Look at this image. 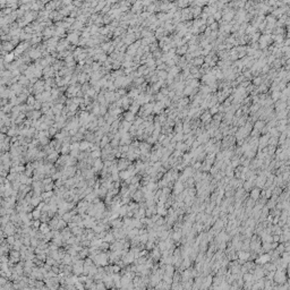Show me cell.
I'll list each match as a JSON object with an SVG mask.
<instances>
[{
  "instance_id": "cell-5",
  "label": "cell",
  "mask_w": 290,
  "mask_h": 290,
  "mask_svg": "<svg viewBox=\"0 0 290 290\" xmlns=\"http://www.w3.org/2000/svg\"><path fill=\"white\" fill-rule=\"evenodd\" d=\"M268 136H264L260 139V143H258V147L260 149H263V147H266L268 146Z\"/></svg>"
},
{
  "instance_id": "cell-1",
  "label": "cell",
  "mask_w": 290,
  "mask_h": 290,
  "mask_svg": "<svg viewBox=\"0 0 290 290\" xmlns=\"http://www.w3.org/2000/svg\"><path fill=\"white\" fill-rule=\"evenodd\" d=\"M287 270H279L276 268V272H274V276H273V281H276L279 284H283V283L287 282V273H286Z\"/></svg>"
},
{
  "instance_id": "cell-4",
  "label": "cell",
  "mask_w": 290,
  "mask_h": 290,
  "mask_svg": "<svg viewBox=\"0 0 290 290\" xmlns=\"http://www.w3.org/2000/svg\"><path fill=\"white\" fill-rule=\"evenodd\" d=\"M260 197H261V189L258 188H253L252 189V193H251V198L254 200V201H257V200H260Z\"/></svg>"
},
{
  "instance_id": "cell-2",
  "label": "cell",
  "mask_w": 290,
  "mask_h": 290,
  "mask_svg": "<svg viewBox=\"0 0 290 290\" xmlns=\"http://www.w3.org/2000/svg\"><path fill=\"white\" fill-rule=\"evenodd\" d=\"M268 262H271V256H270V254H261V256L256 260V263H258V264H265V263H268Z\"/></svg>"
},
{
  "instance_id": "cell-3",
  "label": "cell",
  "mask_w": 290,
  "mask_h": 290,
  "mask_svg": "<svg viewBox=\"0 0 290 290\" xmlns=\"http://www.w3.org/2000/svg\"><path fill=\"white\" fill-rule=\"evenodd\" d=\"M184 182H181L180 180L177 181L176 184H174V195H178V194H180L181 192L184 190Z\"/></svg>"
}]
</instances>
